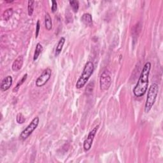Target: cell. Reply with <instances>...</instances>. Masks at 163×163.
<instances>
[{
    "mask_svg": "<svg viewBox=\"0 0 163 163\" xmlns=\"http://www.w3.org/2000/svg\"><path fill=\"white\" fill-rule=\"evenodd\" d=\"M151 63L147 62L143 66L142 73L138 82L133 89V93L135 96L139 98L144 95L148 89V78H149L150 71L151 70Z\"/></svg>",
    "mask_w": 163,
    "mask_h": 163,
    "instance_id": "1",
    "label": "cell"
},
{
    "mask_svg": "<svg viewBox=\"0 0 163 163\" xmlns=\"http://www.w3.org/2000/svg\"><path fill=\"white\" fill-rule=\"evenodd\" d=\"M94 69V64L91 61L87 62V63L85 64L84 68L83 70V72L80 77L78 81L76 82V89H81L87 82V81L90 79L91 75H93V71Z\"/></svg>",
    "mask_w": 163,
    "mask_h": 163,
    "instance_id": "2",
    "label": "cell"
},
{
    "mask_svg": "<svg viewBox=\"0 0 163 163\" xmlns=\"http://www.w3.org/2000/svg\"><path fill=\"white\" fill-rule=\"evenodd\" d=\"M158 92H159V85H158V84L156 83L152 84L149 89H148L147 93V98L145 106V113L149 112L153 106H154L157 96Z\"/></svg>",
    "mask_w": 163,
    "mask_h": 163,
    "instance_id": "3",
    "label": "cell"
},
{
    "mask_svg": "<svg viewBox=\"0 0 163 163\" xmlns=\"http://www.w3.org/2000/svg\"><path fill=\"white\" fill-rule=\"evenodd\" d=\"M40 119L38 117H36L33 119V121L31 122V123L26 127L25 129H24L20 135V138L22 140H25L29 136H30L32 133L34 131L36 127L38 126L39 124Z\"/></svg>",
    "mask_w": 163,
    "mask_h": 163,
    "instance_id": "4",
    "label": "cell"
},
{
    "mask_svg": "<svg viewBox=\"0 0 163 163\" xmlns=\"http://www.w3.org/2000/svg\"><path fill=\"white\" fill-rule=\"evenodd\" d=\"M100 89L103 91L109 89L112 84V79L108 71H104L100 76Z\"/></svg>",
    "mask_w": 163,
    "mask_h": 163,
    "instance_id": "5",
    "label": "cell"
},
{
    "mask_svg": "<svg viewBox=\"0 0 163 163\" xmlns=\"http://www.w3.org/2000/svg\"><path fill=\"white\" fill-rule=\"evenodd\" d=\"M52 75V70L50 68H47L45 70L41 75L38 77L36 81V85L38 87H42L45 85L48 81L50 79Z\"/></svg>",
    "mask_w": 163,
    "mask_h": 163,
    "instance_id": "6",
    "label": "cell"
},
{
    "mask_svg": "<svg viewBox=\"0 0 163 163\" xmlns=\"http://www.w3.org/2000/svg\"><path fill=\"white\" fill-rule=\"evenodd\" d=\"M99 127V126L98 125L97 126H96L92 131H90V133H89L87 139H86V140L84 141V148L85 151H89L91 147H92L94 138L96 136V133H97V131H98Z\"/></svg>",
    "mask_w": 163,
    "mask_h": 163,
    "instance_id": "7",
    "label": "cell"
},
{
    "mask_svg": "<svg viewBox=\"0 0 163 163\" xmlns=\"http://www.w3.org/2000/svg\"><path fill=\"white\" fill-rule=\"evenodd\" d=\"M13 83V79L11 76H7L4 78L1 83V90L2 91H6L10 89Z\"/></svg>",
    "mask_w": 163,
    "mask_h": 163,
    "instance_id": "8",
    "label": "cell"
},
{
    "mask_svg": "<svg viewBox=\"0 0 163 163\" xmlns=\"http://www.w3.org/2000/svg\"><path fill=\"white\" fill-rule=\"evenodd\" d=\"M23 62H24V59L23 57L22 56H19L17 58L13 61V63L12 64V70L13 71H18L20 70L23 65Z\"/></svg>",
    "mask_w": 163,
    "mask_h": 163,
    "instance_id": "9",
    "label": "cell"
},
{
    "mask_svg": "<svg viewBox=\"0 0 163 163\" xmlns=\"http://www.w3.org/2000/svg\"><path fill=\"white\" fill-rule=\"evenodd\" d=\"M81 21L83 22L84 24L87 26H91L93 24V18L92 16L90 13H85L83 14L81 17Z\"/></svg>",
    "mask_w": 163,
    "mask_h": 163,
    "instance_id": "10",
    "label": "cell"
},
{
    "mask_svg": "<svg viewBox=\"0 0 163 163\" xmlns=\"http://www.w3.org/2000/svg\"><path fill=\"white\" fill-rule=\"evenodd\" d=\"M65 41H66V39H65V38H64V37H62L60 39V40L59 41L58 44H57V45L56 46V50H55V56L56 57L58 56L61 54L62 50H63L64 44H65Z\"/></svg>",
    "mask_w": 163,
    "mask_h": 163,
    "instance_id": "11",
    "label": "cell"
},
{
    "mask_svg": "<svg viewBox=\"0 0 163 163\" xmlns=\"http://www.w3.org/2000/svg\"><path fill=\"white\" fill-rule=\"evenodd\" d=\"M45 26L46 30L48 31L51 30L52 27V19L49 13H46L45 16Z\"/></svg>",
    "mask_w": 163,
    "mask_h": 163,
    "instance_id": "12",
    "label": "cell"
},
{
    "mask_svg": "<svg viewBox=\"0 0 163 163\" xmlns=\"http://www.w3.org/2000/svg\"><path fill=\"white\" fill-rule=\"evenodd\" d=\"M42 51H43V46L40 44V43H38L36 46V49L35 51L34 56H33V60H34L35 61H36Z\"/></svg>",
    "mask_w": 163,
    "mask_h": 163,
    "instance_id": "13",
    "label": "cell"
},
{
    "mask_svg": "<svg viewBox=\"0 0 163 163\" xmlns=\"http://www.w3.org/2000/svg\"><path fill=\"white\" fill-rule=\"evenodd\" d=\"M13 11L12 8H8L6 10L3 12V17L4 19V20L5 21H8L9 19L11 18L12 16L13 15Z\"/></svg>",
    "mask_w": 163,
    "mask_h": 163,
    "instance_id": "14",
    "label": "cell"
},
{
    "mask_svg": "<svg viewBox=\"0 0 163 163\" xmlns=\"http://www.w3.org/2000/svg\"><path fill=\"white\" fill-rule=\"evenodd\" d=\"M34 3L35 1H28V4H27V12L28 15L30 17L33 16V12H34Z\"/></svg>",
    "mask_w": 163,
    "mask_h": 163,
    "instance_id": "15",
    "label": "cell"
},
{
    "mask_svg": "<svg viewBox=\"0 0 163 163\" xmlns=\"http://www.w3.org/2000/svg\"><path fill=\"white\" fill-rule=\"evenodd\" d=\"M70 4L73 12L75 13L77 12L79 8V2L78 1H76V0H73V1H70Z\"/></svg>",
    "mask_w": 163,
    "mask_h": 163,
    "instance_id": "16",
    "label": "cell"
},
{
    "mask_svg": "<svg viewBox=\"0 0 163 163\" xmlns=\"http://www.w3.org/2000/svg\"><path fill=\"white\" fill-rule=\"evenodd\" d=\"M16 121H17V123H19V124H23L26 121V118L24 116H23L22 113H19L17 116Z\"/></svg>",
    "mask_w": 163,
    "mask_h": 163,
    "instance_id": "17",
    "label": "cell"
},
{
    "mask_svg": "<svg viewBox=\"0 0 163 163\" xmlns=\"http://www.w3.org/2000/svg\"><path fill=\"white\" fill-rule=\"evenodd\" d=\"M94 85L93 82H91V83L89 84L87 88H86V89H85L86 93H87V94H90L92 93L93 91V89H94Z\"/></svg>",
    "mask_w": 163,
    "mask_h": 163,
    "instance_id": "18",
    "label": "cell"
},
{
    "mask_svg": "<svg viewBox=\"0 0 163 163\" xmlns=\"http://www.w3.org/2000/svg\"><path fill=\"white\" fill-rule=\"evenodd\" d=\"M27 74H26V75H24L22 79L21 80L19 81V82L17 84V86L16 87V88L13 89V92H17V91L18 89H19V87H20V86L24 83V81H25V80H26V79H27Z\"/></svg>",
    "mask_w": 163,
    "mask_h": 163,
    "instance_id": "19",
    "label": "cell"
},
{
    "mask_svg": "<svg viewBox=\"0 0 163 163\" xmlns=\"http://www.w3.org/2000/svg\"><path fill=\"white\" fill-rule=\"evenodd\" d=\"M52 8H51L52 12L53 13H54V12H56L57 11V2L56 1H54V0H53V1H52Z\"/></svg>",
    "mask_w": 163,
    "mask_h": 163,
    "instance_id": "20",
    "label": "cell"
},
{
    "mask_svg": "<svg viewBox=\"0 0 163 163\" xmlns=\"http://www.w3.org/2000/svg\"><path fill=\"white\" fill-rule=\"evenodd\" d=\"M40 30V21L38 20L36 23V36H35L36 38H38V35H39Z\"/></svg>",
    "mask_w": 163,
    "mask_h": 163,
    "instance_id": "21",
    "label": "cell"
},
{
    "mask_svg": "<svg viewBox=\"0 0 163 163\" xmlns=\"http://www.w3.org/2000/svg\"><path fill=\"white\" fill-rule=\"evenodd\" d=\"M13 1H6V2H7V3H12V2H13Z\"/></svg>",
    "mask_w": 163,
    "mask_h": 163,
    "instance_id": "22",
    "label": "cell"
}]
</instances>
